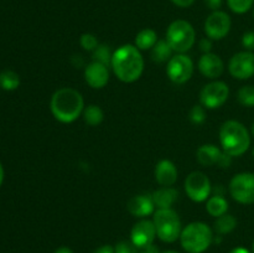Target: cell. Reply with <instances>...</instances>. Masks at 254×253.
I'll return each mask as SVG.
<instances>
[{
  "label": "cell",
  "mask_w": 254,
  "mask_h": 253,
  "mask_svg": "<svg viewBox=\"0 0 254 253\" xmlns=\"http://www.w3.org/2000/svg\"><path fill=\"white\" fill-rule=\"evenodd\" d=\"M111 66L122 82L133 83L143 74L144 59L135 45H123L113 52Z\"/></svg>",
  "instance_id": "1"
},
{
  "label": "cell",
  "mask_w": 254,
  "mask_h": 253,
  "mask_svg": "<svg viewBox=\"0 0 254 253\" xmlns=\"http://www.w3.org/2000/svg\"><path fill=\"white\" fill-rule=\"evenodd\" d=\"M51 113L59 122L64 124L76 121L84 109V99L77 89L64 87L52 94L50 102Z\"/></svg>",
  "instance_id": "2"
},
{
  "label": "cell",
  "mask_w": 254,
  "mask_h": 253,
  "mask_svg": "<svg viewBox=\"0 0 254 253\" xmlns=\"http://www.w3.org/2000/svg\"><path fill=\"white\" fill-rule=\"evenodd\" d=\"M220 141L225 153L232 158L241 156L251 145L250 131L241 122L227 121L221 126Z\"/></svg>",
  "instance_id": "3"
},
{
  "label": "cell",
  "mask_w": 254,
  "mask_h": 253,
  "mask_svg": "<svg viewBox=\"0 0 254 253\" xmlns=\"http://www.w3.org/2000/svg\"><path fill=\"white\" fill-rule=\"evenodd\" d=\"M212 241V230L203 222H191L181 231V246L188 253H203Z\"/></svg>",
  "instance_id": "4"
},
{
  "label": "cell",
  "mask_w": 254,
  "mask_h": 253,
  "mask_svg": "<svg viewBox=\"0 0 254 253\" xmlns=\"http://www.w3.org/2000/svg\"><path fill=\"white\" fill-rule=\"evenodd\" d=\"M153 222L155 226L156 236L163 242L173 243L181 235V220L173 208H158L153 213Z\"/></svg>",
  "instance_id": "5"
},
{
  "label": "cell",
  "mask_w": 254,
  "mask_h": 253,
  "mask_svg": "<svg viewBox=\"0 0 254 253\" xmlns=\"http://www.w3.org/2000/svg\"><path fill=\"white\" fill-rule=\"evenodd\" d=\"M196 32L192 25L186 20H175L171 22L166 31V41L174 52L184 54L193 46Z\"/></svg>",
  "instance_id": "6"
},
{
  "label": "cell",
  "mask_w": 254,
  "mask_h": 253,
  "mask_svg": "<svg viewBox=\"0 0 254 253\" xmlns=\"http://www.w3.org/2000/svg\"><path fill=\"white\" fill-rule=\"evenodd\" d=\"M230 193L233 200L243 205L254 203V174L241 173L233 176L230 183Z\"/></svg>",
  "instance_id": "7"
},
{
  "label": "cell",
  "mask_w": 254,
  "mask_h": 253,
  "mask_svg": "<svg viewBox=\"0 0 254 253\" xmlns=\"http://www.w3.org/2000/svg\"><path fill=\"white\" fill-rule=\"evenodd\" d=\"M230 96L227 83L222 81H213L203 86L200 92L201 106L207 109H216L222 107Z\"/></svg>",
  "instance_id": "8"
},
{
  "label": "cell",
  "mask_w": 254,
  "mask_h": 253,
  "mask_svg": "<svg viewBox=\"0 0 254 253\" xmlns=\"http://www.w3.org/2000/svg\"><path fill=\"white\" fill-rule=\"evenodd\" d=\"M185 191L189 197L195 202H203L208 200L212 186L207 176L201 171H192L185 180Z\"/></svg>",
  "instance_id": "9"
},
{
  "label": "cell",
  "mask_w": 254,
  "mask_h": 253,
  "mask_svg": "<svg viewBox=\"0 0 254 253\" xmlns=\"http://www.w3.org/2000/svg\"><path fill=\"white\" fill-rule=\"evenodd\" d=\"M166 73L170 81L176 84H184L193 74V62L189 56L184 54H178L171 57L168 62Z\"/></svg>",
  "instance_id": "10"
},
{
  "label": "cell",
  "mask_w": 254,
  "mask_h": 253,
  "mask_svg": "<svg viewBox=\"0 0 254 253\" xmlns=\"http://www.w3.org/2000/svg\"><path fill=\"white\" fill-rule=\"evenodd\" d=\"M232 22L227 12L216 10L205 21V32L211 40H222L230 32Z\"/></svg>",
  "instance_id": "11"
},
{
  "label": "cell",
  "mask_w": 254,
  "mask_h": 253,
  "mask_svg": "<svg viewBox=\"0 0 254 253\" xmlns=\"http://www.w3.org/2000/svg\"><path fill=\"white\" fill-rule=\"evenodd\" d=\"M228 69L235 78H251L254 76V54L252 51H242L233 55L228 63Z\"/></svg>",
  "instance_id": "12"
},
{
  "label": "cell",
  "mask_w": 254,
  "mask_h": 253,
  "mask_svg": "<svg viewBox=\"0 0 254 253\" xmlns=\"http://www.w3.org/2000/svg\"><path fill=\"white\" fill-rule=\"evenodd\" d=\"M156 237V230L153 221L143 218L133 226L130 232V242L135 246L138 250L145 248L153 245Z\"/></svg>",
  "instance_id": "13"
},
{
  "label": "cell",
  "mask_w": 254,
  "mask_h": 253,
  "mask_svg": "<svg viewBox=\"0 0 254 253\" xmlns=\"http://www.w3.org/2000/svg\"><path fill=\"white\" fill-rule=\"evenodd\" d=\"M84 79L94 89H101L107 86L109 81L108 66L99 62H92L84 68Z\"/></svg>",
  "instance_id": "14"
},
{
  "label": "cell",
  "mask_w": 254,
  "mask_h": 253,
  "mask_svg": "<svg viewBox=\"0 0 254 253\" xmlns=\"http://www.w3.org/2000/svg\"><path fill=\"white\" fill-rule=\"evenodd\" d=\"M198 69L205 77L215 79L223 73L225 64L218 55L208 52V54H203L198 60Z\"/></svg>",
  "instance_id": "15"
},
{
  "label": "cell",
  "mask_w": 254,
  "mask_h": 253,
  "mask_svg": "<svg viewBox=\"0 0 254 253\" xmlns=\"http://www.w3.org/2000/svg\"><path fill=\"white\" fill-rule=\"evenodd\" d=\"M127 208L135 217L144 218L154 213L155 203H154L151 195H135L128 201Z\"/></svg>",
  "instance_id": "16"
},
{
  "label": "cell",
  "mask_w": 254,
  "mask_h": 253,
  "mask_svg": "<svg viewBox=\"0 0 254 253\" xmlns=\"http://www.w3.org/2000/svg\"><path fill=\"white\" fill-rule=\"evenodd\" d=\"M154 175L159 185L169 188V186H173L178 180V169L173 161L164 159L156 164Z\"/></svg>",
  "instance_id": "17"
},
{
  "label": "cell",
  "mask_w": 254,
  "mask_h": 253,
  "mask_svg": "<svg viewBox=\"0 0 254 253\" xmlns=\"http://www.w3.org/2000/svg\"><path fill=\"white\" fill-rule=\"evenodd\" d=\"M223 150H221L218 146L213 145V144H205V145L200 146L196 151V159H197L198 164L202 166H212L215 164H218L221 155H222Z\"/></svg>",
  "instance_id": "18"
},
{
  "label": "cell",
  "mask_w": 254,
  "mask_h": 253,
  "mask_svg": "<svg viewBox=\"0 0 254 253\" xmlns=\"http://www.w3.org/2000/svg\"><path fill=\"white\" fill-rule=\"evenodd\" d=\"M179 192L174 188L169 186V188H161L159 190L154 191V193L151 195L153 197L154 203H155V207L158 208H171V206L175 203V201L178 200Z\"/></svg>",
  "instance_id": "19"
},
{
  "label": "cell",
  "mask_w": 254,
  "mask_h": 253,
  "mask_svg": "<svg viewBox=\"0 0 254 253\" xmlns=\"http://www.w3.org/2000/svg\"><path fill=\"white\" fill-rule=\"evenodd\" d=\"M173 49L166 40H158V42L151 49V59L158 63L169 62V60L173 57Z\"/></svg>",
  "instance_id": "20"
},
{
  "label": "cell",
  "mask_w": 254,
  "mask_h": 253,
  "mask_svg": "<svg viewBox=\"0 0 254 253\" xmlns=\"http://www.w3.org/2000/svg\"><path fill=\"white\" fill-rule=\"evenodd\" d=\"M206 210L210 213L212 217H220V216L225 215L228 211V202L223 196L213 195L210 196L206 203Z\"/></svg>",
  "instance_id": "21"
},
{
  "label": "cell",
  "mask_w": 254,
  "mask_h": 253,
  "mask_svg": "<svg viewBox=\"0 0 254 253\" xmlns=\"http://www.w3.org/2000/svg\"><path fill=\"white\" fill-rule=\"evenodd\" d=\"M156 42H158V35H156V32L153 29L141 30V31L138 32L135 37V46L140 51L151 50Z\"/></svg>",
  "instance_id": "22"
},
{
  "label": "cell",
  "mask_w": 254,
  "mask_h": 253,
  "mask_svg": "<svg viewBox=\"0 0 254 253\" xmlns=\"http://www.w3.org/2000/svg\"><path fill=\"white\" fill-rule=\"evenodd\" d=\"M83 119L88 126H97L103 122L104 113L102 111L101 107L96 106V104H89L88 107L83 109Z\"/></svg>",
  "instance_id": "23"
},
{
  "label": "cell",
  "mask_w": 254,
  "mask_h": 253,
  "mask_svg": "<svg viewBox=\"0 0 254 253\" xmlns=\"http://www.w3.org/2000/svg\"><path fill=\"white\" fill-rule=\"evenodd\" d=\"M237 226V220H236L235 216L228 215V213H225V215L220 216V217L216 218L215 221V230L216 232H218L220 235H227V233H231Z\"/></svg>",
  "instance_id": "24"
},
{
  "label": "cell",
  "mask_w": 254,
  "mask_h": 253,
  "mask_svg": "<svg viewBox=\"0 0 254 253\" xmlns=\"http://www.w3.org/2000/svg\"><path fill=\"white\" fill-rule=\"evenodd\" d=\"M20 86V77L14 71H4L0 73V87L5 91H14Z\"/></svg>",
  "instance_id": "25"
},
{
  "label": "cell",
  "mask_w": 254,
  "mask_h": 253,
  "mask_svg": "<svg viewBox=\"0 0 254 253\" xmlns=\"http://www.w3.org/2000/svg\"><path fill=\"white\" fill-rule=\"evenodd\" d=\"M112 56L113 55H111V51H109L108 46H106V45H98V47L93 51V61L103 63L106 66L111 64Z\"/></svg>",
  "instance_id": "26"
},
{
  "label": "cell",
  "mask_w": 254,
  "mask_h": 253,
  "mask_svg": "<svg viewBox=\"0 0 254 253\" xmlns=\"http://www.w3.org/2000/svg\"><path fill=\"white\" fill-rule=\"evenodd\" d=\"M238 101L246 107H254V86H245L238 91Z\"/></svg>",
  "instance_id": "27"
},
{
  "label": "cell",
  "mask_w": 254,
  "mask_h": 253,
  "mask_svg": "<svg viewBox=\"0 0 254 253\" xmlns=\"http://www.w3.org/2000/svg\"><path fill=\"white\" fill-rule=\"evenodd\" d=\"M227 4L236 14H245L253 6L254 0H227Z\"/></svg>",
  "instance_id": "28"
},
{
  "label": "cell",
  "mask_w": 254,
  "mask_h": 253,
  "mask_svg": "<svg viewBox=\"0 0 254 253\" xmlns=\"http://www.w3.org/2000/svg\"><path fill=\"white\" fill-rule=\"evenodd\" d=\"M79 44L86 51H94L99 45L97 37L93 34H88V32L82 35L81 39H79Z\"/></svg>",
  "instance_id": "29"
},
{
  "label": "cell",
  "mask_w": 254,
  "mask_h": 253,
  "mask_svg": "<svg viewBox=\"0 0 254 253\" xmlns=\"http://www.w3.org/2000/svg\"><path fill=\"white\" fill-rule=\"evenodd\" d=\"M190 121L193 124H202L206 121V113L203 106H193L191 108Z\"/></svg>",
  "instance_id": "30"
},
{
  "label": "cell",
  "mask_w": 254,
  "mask_h": 253,
  "mask_svg": "<svg viewBox=\"0 0 254 253\" xmlns=\"http://www.w3.org/2000/svg\"><path fill=\"white\" fill-rule=\"evenodd\" d=\"M114 253H138V248L131 242L122 241L114 247Z\"/></svg>",
  "instance_id": "31"
},
{
  "label": "cell",
  "mask_w": 254,
  "mask_h": 253,
  "mask_svg": "<svg viewBox=\"0 0 254 253\" xmlns=\"http://www.w3.org/2000/svg\"><path fill=\"white\" fill-rule=\"evenodd\" d=\"M242 45L247 51H253L254 50V31L245 32L242 37Z\"/></svg>",
  "instance_id": "32"
},
{
  "label": "cell",
  "mask_w": 254,
  "mask_h": 253,
  "mask_svg": "<svg viewBox=\"0 0 254 253\" xmlns=\"http://www.w3.org/2000/svg\"><path fill=\"white\" fill-rule=\"evenodd\" d=\"M211 49H212V41H211L210 37H206V39L201 40L200 50L203 52V54H208V52H211Z\"/></svg>",
  "instance_id": "33"
},
{
  "label": "cell",
  "mask_w": 254,
  "mask_h": 253,
  "mask_svg": "<svg viewBox=\"0 0 254 253\" xmlns=\"http://www.w3.org/2000/svg\"><path fill=\"white\" fill-rule=\"evenodd\" d=\"M205 2L211 10H213V11L220 9L221 5H222V0H205Z\"/></svg>",
  "instance_id": "34"
},
{
  "label": "cell",
  "mask_w": 254,
  "mask_h": 253,
  "mask_svg": "<svg viewBox=\"0 0 254 253\" xmlns=\"http://www.w3.org/2000/svg\"><path fill=\"white\" fill-rule=\"evenodd\" d=\"M171 1L180 7H189L195 2V0H171Z\"/></svg>",
  "instance_id": "35"
},
{
  "label": "cell",
  "mask_w": 254,
  "mask_h": 253,
  "mask_svg": "<svg viewBox=\"0 0 254 253\" xmlns=\"http://www.w3.org/2000/svg\"><path fill=\"white\" fill-rule=\"evenodd\" d=\"M93 253H114V247H112L109 245H104L97 248Z\"/></svg>",
  "instance_id": "36"
},
{
  "label": "cell",
  "mask_w": 254,
  "mask_h": 253,
  "mask_svg": "<svg viewBox=\"0 0 254 253\" xmlns=\"http://www.w3.org/2000/svg\"><path fill=\"white\" fill-rule=\"evenodd\" d=\"M138 253H160V252H159V248L156 247V246L150 245V246H148V247L138 250Z\"/></svg>",
  "instance_id": "37"
},
{
  "label": "cell",
  "mask_w": 254,
  "mask_h": 253,
  "mask_svg": "<svg viewBox=\"0 0 254 253\" xmlns=\"http://www.w3.org/2000/svg\"><path fill=\"white\" fill-rule=\"evenodd\" d=\"M230 253H251V251H248L247 248L245 247H236L233 248Z\"/></svg>",
  "instance_id": "38"
},
{
  "label": "cell",
  "mask_w": 254,
  "mask_h": 253,
  "mask_svg": "<svg viewBox=\"0 0 254 253\" xmlns=\"http://www.w3.org/2000/svg\"><path fill=\"white\" fill-rule=\"evenodd\" d=\"M55 253H73V252H72L71 248L64 247V246H62V247L57 248V250L55 251Z\"/></svg>",
  "instance_id": "39"
},
{
  "label": "cell",
  "mask_w": 254,
  "mask_h": 253,
  "mask_svg": "<svg viewBox=\"0 0 254 253\" xmlns=\"http://www.w3.org/2000/svg\"><path fill=\"white\" fill-rule=\"evenodd\" d=\"M2 181H4V169H2V165L0 164V186H1Z\"/></svg>",
  "instance_id": "40"
},
{
  "label": "cell",
  "mask_w": 254,
  "mask_h": 253,
  "mask_svg": "<svg viewBox=\"0 0 254 253\" xmlns=\"http://www.w3.org/2000/svg\"><path fill=\"white\" fill-rule=\"evenodd\" d=\"M160 253H179V252H175V251H164V252H160Z\"/></svg>",
  "instance_id": "41"
},
{
  "label": "cell",
  "mask_w": 254,
  "mask_h": 253,
  "mask_svg": "<svg viewBox=\"0 0 254 253\" xmlns=\"http://www.w3.org/2000/svg\"><path fill=\"white\" fill-rule=\"evenodd\" d=\"M252 134H253V136H254V123H253V126H252Z\"/></svg>",
  "instance_id": "42"
},
{
  "label": "cell",
  "mask_w": 254,
  "mask_h": 253,
  "mask_svg": "<svg viewBox=\"0 0 254 253\" xmlns=\"http://www.w3.org/2000/svg\"><path fill=\"white\" fill-rule=\"evenodd\" d=\"M253 253H254V241H253Z\"/></svg>",
  "instance_id": "43"
},
{
  "label": "cell",
  "mask_w": 254,
  "mask_h": 253,
  "mask_svg": "<svg viewBox=\"0 0 254 253\" xmlns=\"http://www.w3.org/2000/svg\"><path fill=\"white\" fill-rule=\"evenodd\" d=\"M253 156H254V148H253Z\"/></svg>",
  "instance_id": "44"
},
{
  "label": "cell",
  "mask_w": 254,
  "mask_h": 253,
  "mask_svg": "<svg viewBox=\"0 0 254 253\" xmlns=\"http://www.w3.org/2000/svg\"><path fill=\"white\" fill-rule=\"evenodd\" d=\"M253 16H254V10H253Z\"/></svg>",
  "instance_id": "45"
}]
</instances>
